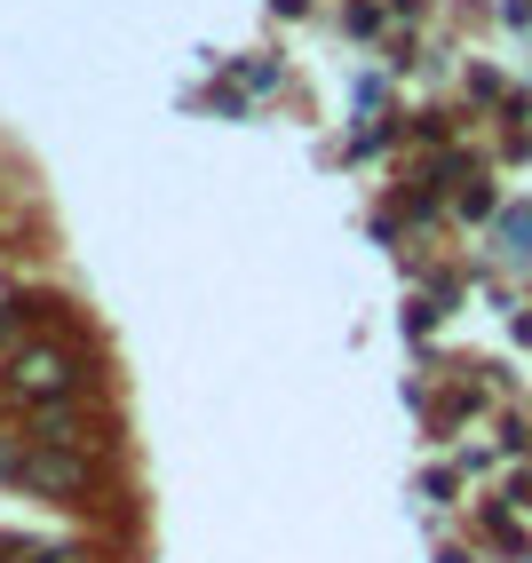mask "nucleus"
<instances>
[{
    "mask_svg": "<svg viewBox=\"0 0 532 563\" xmlns=\"http://www.w3.org/2000/svg\"><path fill=\"white\" fill-rule=\"evenodd\" d=\"M9 382H17L24 397H72V389H80V365L56 357V350H32V357L9 365Z\"/></svg>",
    "mask_w": 532,
    "mask_h": 563,
    "instance_id": "nucleus-1",
    "label": "nucleus"
},
{
    "mask_svg": "<svg viewBox=\"0 0 532 563\" xmlns=\"http://www.w3.org/2000/svg\"><path fill=\"white\" fill-rule=\"evenodd\" d=\"M41 563H80V555H64V548H48V555H41Z\"/></svg>",
    "mask_w": 532,
    "mask_h": 563,
    "instance_id": "nucleus-2",
    "label": "nucleus"
}]
</instances>
